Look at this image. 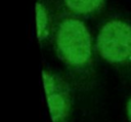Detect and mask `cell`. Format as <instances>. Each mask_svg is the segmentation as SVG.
Masks as SVG:
<instances>
[{"label":"cell","mask_w":131,"mask_h":122,"mask_svg":"<svg viewBox=\"0 0 131 122\" xmlns=\"http://www.w3.org/2000/svg\"><path fill=\"white\" fill-rule=\"evenodd\" d=\"M52 38L56 55L72 81L80 88L90 87L95 76L94 49L85 23L78 16L62 12L54 19Z\"/></svg>","instance_id":"obj_1"},{"label":"cell","mask_w":131,"mask_h":122,"mask_svg":"<svg viewBox=\"0 0 131 122\" xmlns=\"http://www.w3.org/2000/svg\"><path fill=\"white\" fill-rule=\"evenodd\" d=\"M95 49L108 65L131 68V23L123 17L106 19L96 35Z\"/></svg>","instance_id":"obj_2"},{"label":"cell","mask_w":131,"mask_h":122,"mask_svg":"<svg viewBox=\"0 0 131 122\" xmlns=\"http://www.w3.org/2000/svg\"><path fill=\"white\" fill-rule=\"evenodd\" d=\"M42 77L52 121L69 122L73 108L70 84L59 74L50 70H43Z\"/></svg>","instance_id":"obj_3"},{"label":"cell","mask_w":131,"mask_h":122,"mask_svg":"<svg viewBox=\"0 0 131 122\" xmlns=\"http://www.w3.org/2000/svg\"><path fill=\"white\" fill-rule=\"evenodd\" d=\"M36 23L38 40L40 44H43L52 36L54 27V19L50 8L44 0H37L36 2Z\"/></svg>","instance_id":"obj_4"},{"label":"cell","mask_w":131,"mask_h":122,"mask_svg":"<svg viewBox=\"0 0 131 122\" xmlns=\"http://www.w3.org/2000/svg\"><path fill=\"white\" fill-rule=\"evenodd\" d=\"M66 11L78 17H89L99 13L105 0H62Z\"/></svg>","instance_id":"obj_5"},{"label":"cell","mask_w":131,"mask_h":122,"mask_svg":"<svg viewBox=\"0 0 131 122\" xmlns=\"http://www.w3.org/2000/svg\"><path fill=\"white\" fill-rule=\"evenodd\" d=\"M126 110H127V115H128V118L131 122V97L128 99L127 101V106H126Z\"/></svg>","instance_id":"obj_6"}]
</instances>
